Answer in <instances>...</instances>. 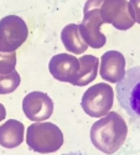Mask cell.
<instances>
[{
	"mask_svg": "<svg viewBox=\"0 0 140 155\" xmlns=\"http://www.w3.org/2000/svg\"><path fill=\"white\" fill-rule=\"evenodd\" d=\"M116 93L124 112L134 120H140V66L126 70L117 83Z\"/></svg>",
	"mask_w": 140,
	"mask_h": 155,
	"instance_id": "6da1fadb",
	"label": "cell"
},
{
	"mask_svg": "<svg viewBox=\"0 0 140 155\" xmlns=\"http://www.w3.org/2000/svg\"><path fill=\"white\" fill-rule=\"evenodd\" d=\"M61 155H86V154H83V153H80V151H71V153L61 154Z\"/></svg>",
	"mask_w": 140,
	"mask_h": 155,
	"instance_id": "7a4b0ae2",
	"label": "cell"
}]
</instances>
